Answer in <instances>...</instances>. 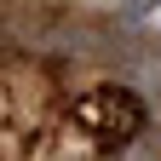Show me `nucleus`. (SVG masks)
<instances>
[{"mask_svg": "<svg viewBox=\"0 0 161 161\" xmlns=\"http://www.w3.org/2000/svg\"><path fill=\"white\" fill-rule=\"evenodd\" d=\"M155 6H161V0H115V12L127 17V23H138V17H150Z\"/></svg>", "mask_w": 161, "mask_h": 161, "instance_id": "nucleus-1", "label": "nucleus"}]
</instances>
